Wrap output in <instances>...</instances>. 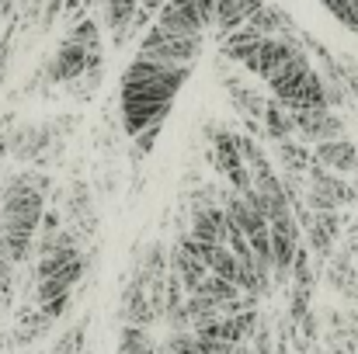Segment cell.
Returning <instances> with one entry per match:
<instances>
[{"mask_svg":"<svg viewBox=\"0 0 358 354\" xmlns=\"http://www.w3.org/2000/svg\"><path fill=\"white\" fill-rule=\"evenodd\" d=\"M188 66H167L157 59L139 56L125 77H122V112H125V132L136 135L150 125H157L167 115L171 98L178 94V87L185 84Z\"/></svg>","mask_w":358,"mask_h":354,"instance_id":"cell-1","label":"cell"},{"mask_svg":"<svg viewBox=\"0 0 358 354\" xmlns=\"http://www.w3.org/2000/svg\"><path fill=\"white\" fill-rule=\"evenodd\" d=\"M268 84H271L275 98L289 112H296V108H327V101H324V80L317 77V70L310 66V59L303 52L292 56L285 66H278L268 77Z\"/></svg>","mask_w":358,"mask_h":354,"instance_id":"cell-2","label":"cell"},{"mask_svg":"<svg viewBox=\"0 0 358 354\" xmlns=\"http://www.w3.org/2000/svg\"><path fill=\"white\" fill-rule=\"evenodd\" d=\"M80 271H84V257L77 253V246L45 253L42 264H38V302H49L56 295H66L70 285L80 278Z\"/></svg>","mask_w":358,"mask_h":354,"instance_id":"cell-3","label":"cell"},{"mask_svg":"<svg viewBox=\"0 0 358 354\" xmlns=\"http://www.w3.org/2000/svg\"><path fill=\"white\" fill-rule=\"evenodd\" d=\"M202 49V38H192V35H174V31H164V28H150L146 38H143V49L139 56L146 59H157V63H167V66H185L199 56Z\"/></svg>","mask_w":358,"mask_h":354,"instance_id":"cell-4","label":"cell"},{"mask_svg":"<svg viewBox=\"0 0 358 354\" xmlns=\"http://www.w3.org/2000/svg\"><path fill=\"white\" fill-rule=\"evenodd\" d=\"M153 14H157V28H164V31L192 35V38H202V31H206L195 0H164Z\"/></svg>","mask_w":358,"mask_h":354,"instance_id":"cell-5","label":"cell"},{"mask_svg":"<svg viewBox=\"0 0 358 354\" xmlns=\"http://www.w3.org/2000/svg\"><path fill=\"white\" fill-rule=\"evenodd\" d=\"M268 239H271V267H278V278H285V271L292 267L296 246H299V226L292 216H282L275 223H268Z\"/></svg>","mask_w":358,"mask_h":354,"instance_id":"cell-6","label":"cell"},{"mask_svg":"<svg viewBox=\"0 0 358 354\" xmlns=\"http://www.w3.org/2000/svg\"><path fill=\"white\" fill-rule=\"evenodd\" d=\"M289 121L310 142H327L341 132V118L331 115L327 108H296V112H289Z\"/></svg>","mask_w":358,"mask_h":354,"instance_id":"cell-7","label":"cell"},{"mask_svg":"<svg viewBox=\"0 0 358 354\" xmlns=\"http://www.w3.org/2000/svg\"><path fill=\"white\" fill-rule=\"evenodd\" d=\"M292 56H299V45L292 42V38H275V35H268V38H261L257 42V49H254V73H261L264 80L278 70V66H285Z\"/></svg>","mask_w":358,"mask_h":354,"instance_id":"cell-8","label":"cell"},{"mask_svg":"<svg viewBox=\"0 0 358 354\" xmlns=\"http://www.w3.org/2000/svg\"><path fill=\"white\" fill-rule=\"evenodd\" d=\"M216 167L227 174V181H230L234 188H240V191L250 188V170H247L243 160H240L237 139L227 135V132H216Z\"/></svg>","mask_w":358,"mask_h":354,"instance_id":"cell-9","label":"cell"},{"mask_svg":"<svg viewBox=\"0 0 358 354\" xmlns=\"http://www.w3.org/2000/svg\"><path fill=\"white\" fill-rule=\"evenodd\" d=\"M192 239H199V243H227V216H223V209L209 205V209L192 212Z\"/></svg>","mask_w":358,"mask_h":354,"instance_id":"cell-10","label":"cell"},{"mask_svg":"<svg viewBox=\"0 0 358 354\" xmlns=\"http://www.w3.org/2000/svg\"><path fill=\"white\" fill-rule=\"evenodd\" d=\"M84 70H87V49L66 38V42H63V49H59V52H56V59H52L49 77H52V80H70V77H80Z\"/></svg>","mask_w":358,"mask_h":354,"instance_id":"cell-11","label":"cell"},{"mask_svg":"<svg viewBox=\"0 0 358 354\" xmlns=\"http://www.w3.org/2000/svg\"><path fill=\"white\" fill-rule=\"evenodd\" d=\"M313 156H317V163H324V167H338V170H355L358 167V149L355 146H348V142H334V139L320 142Z\"/></svg>","mask_w":358,"mask_h":354,"instance_id":"cell-12","label":"cell"},{"mask_svg":"<svg viewBox=\"0 0 358 354\" xmlns=\"http://www.w3.org/2000/svg\"><path fill=\"white\" fill-rule=\"evenodd\" d=\"M223 216H227V223L230 226H237L243 236H250V233H257V230H264L268 223H264V216L261 212H254L243 198H230L227 202V209H223Z\"/></svg>","mask_w":358,"mask_h":354,"instance_id":"cell-13","label":"cell"},{"mask_svg":"<svg viewBox=\"0 0 358 354\" xmlns=\"http://www.w3.org/2000/svg\"><path fill=\"white\" fill-rule=\"evenodd\" d=\"M139 10V3L136 0H105V17H108V28H112V35H115V42H125V35H129V24H132V14Z\"/></svg>","mask_w":358,"mask_h":354,"instance_id":"cell-14","label":"cell"},{"mask_svg":"<svg viewBox=\"0 0 358 354\" xmlns=\"http://www.w3.org/2000/svg\"><path fill=\"white\" fill-rule=\"evenodd\" d=\"M171 267H174V278H178V281H181L188 292H195V288H199V281L209 274L202 260H195V257H188V253H181V250H174V257H171Z\"/></svg>","mask_w":358,"mask_h":354,"instance_id":"cell-15","label":"cell"},{"mask_svg":"<svg viewBox=\"0 0 358 354\" xmlns=\"http://www.w3.org/2000/svg\"><path fill=\"white\" fill-rule=\"evenodd\" d=\"M237 292H240L237 285H230V281H223V278H216V274H206L192 295H202V299H209L213 306H223V302H234Z\"/></svg>","mask_w":358,"mask_h":354,"instance_id":"cell-16","label":"cell"},{"mask_svg":"<svg viewBox=\"0 0 358 354\" xmlns=\"http://www.w3.org/2000/svg\"><path fill=\"white\" fill-rule=\"evenodd\" d=\"M264 135H271V139H285L289 132H292V121H289V112H285V105H268L264 108Z\"/></svg>","mask_w":358,"mask_h":354,"instance_id":"cell-17","label":"cell"},{"mask_svg":"<svg viewBox=\"0 0 358 354\" xmlns=\"http://www.w3.org/2000/svg\"><path fill=\"white\" fill-rule=\"evenodd\" d=\"M278 156H282V160H285V167H289V170H296V174H299V170H306V163H310V153H306L303 146H292L289 139H282V142H278Z\"/></svg>","mask_w":358,"mask_h":354,"instance_id":"cell-18","label":"cell"},{"mask_svg":"<svg viewBox=\"0 0 358 354\" xmlns=\"http://www.w3.org/2000/svg\"><path fill=\"white\" fill-rule=\"evenodd\" d=\"M70 42H77V45H84L87 52H98V24H94V21H80V24L73 28V35H70Z\"/></svg>","mask_w":358,"mask_h":354,"instance_id":"cell-19","label":"cell"},{"mask_svg":"<svg viewBox=\"0 0 358 354\" xmlns=\"http://www.w3.org/2000/svg\"><path fill=\"white\" fill-rule=\"evenodd\" d=\"M119 354H150V341H146V334H143L139 327L125 330V337H122Z\"/></svg>","mask_w":358,"mask_h":354,"instance_id":"cell-20","label":"cell"},{"mask_svg":"<svg viewBox=\"0 0 358 354\" xmlns=\"http://www.w3.org/2000/svg\"><path fill=\"white\" fill-rule=\"evenodd\" d=\"M10 278H14V260H10L3 239H0V299H7V292H10Z\"/></svg>","mask_w":358,"mask_h":354,"instance_id":"cell-21","label":"cell"},{"mask_svg":"<svg viewBox=\"0 0 358 354\" xmlns=\"http://www.w3.org/2000/svg\"><path fill=\"white\" fill-rule=\"evenodd\" d=\"M331 243H334V236L327 233L320 223H313V226H310V246H313L317 253H331Z\"/></svg>","mask_w":358,"mask_h":354,"instance_id":"cell-22","label":"cell"},{"mask_svg":"<svg viewBox=\"0 0 358 354\" xmlns=\"http://www.w3.org/2000/svg\"><path fill=\"white\" fill-rule=\"evenodd\" d=\"M66 306H70V292H66V295H56V299H49V302H42V316H45V320H59V316L66 313Z\"/></svg>","mask_w":358,"mask_h":354,"instance_id":"cell-23","label":"cell"},{"mask_svg":"<svg viewBox=\"0 0 358 354\" xmlns=\"http://www.w3.org/2000/svg\"><path fill=\"white\" fill-rule=\"evenodd\" d=\"M136 3H139V7H146V10H157L164 0H136Z\"/></svg>","mask_w":358,"mask_h":354,"instance_id":"cell-24","label":"cell"},{"mask_svg":"<svg viewBox=\"0 0 358 354\" xmlns=\"http://www.w3.org/2000/svg\"><path fill=\"white\" fill-rule=\"evenodd\" d=\"M230 354H250V351H247L243 344H237V348H234V351H230Z\"/></svg>","mask_w":358,"mask_h":354,"instance_id":"cell-25","label":"cell"},{"mask_svg":"<svg viewBox=\"0 0 358 354\" xmlns=\"http://www.w3.org/2000/svg\"><path fill=\"white\" fill-rule=\"evenodd\" d=\"M250 354H254V351H250Z\"/></svg>","mask_w":358,"mask_h":354,"instance_id":"cell-26","label":"cell"}]
</instances>
